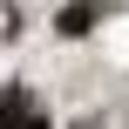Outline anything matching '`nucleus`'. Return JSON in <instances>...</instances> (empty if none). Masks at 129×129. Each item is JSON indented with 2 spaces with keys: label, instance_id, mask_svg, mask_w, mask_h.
I'll use <instances>...</instances> for the list:
<instances>
[{
  "label": "nucleus",
  "instance_id": "1",
  "mask_svg": "<svg viewBox=\"0 0 129 129\" xmlns=\"http://www.w3.org/2000/svg\"><path fill=\"white\" fill-rule=\"evenodd\" d=\"M0 129H41V109L27 102V88H14V95L0 102Z\"/></svg>",
  "mask_w": 129,
  "mask_h": 129
},
{
  "label": "nucleus",
  "instance_id": "2",
  "mask_svg": "<svg viewBox=\"0 0 129 129\" xmlns=\"http://www.w3.org/2000/svg\"><path fill=\"white\" fill-rule=\"evenodd\" d=\"M88 20H95V7H68L61 14V34H88Z\"/></svg>",
  "mask_w": 129,
  "mask_h": 129
}]
</instances>
